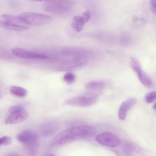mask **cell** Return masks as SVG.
<instances>
[{
    "instance_id": "cell-12",
    "label": "cell",
    "mask_w": 156,
    "mask_h": 156,
    "mask_svg": "<svg viewBox=\"0 0 156 156\" xmlns=\"http://www.w3.org/2000/svg\"><path fill=\"white\" fill-rule=\"evenodd\" d=\"M28 115V112L24 110L11 114L6 119L5 123L6 124H11L20 123L25 120Z\"/></svg>"
},
{
    "instance_id": "cell-9",
    "label": "cell",
    "mask_w": 156,
    "mask_h": 156,
    "mask_svg": "<svg viewBox=\"0 0 156 156\" xmlns=\"http://www.w3.org/2000/svg\"><path fill=\"white\" fill-rule=\"evenodd\" d=\"M11 52L16 56L25 59H46L48 58L47 55L44 54L31 51L20 48H13L12 49Z\"/></svg>"
},
{
    "instance_id": "cell-1",
    "label": "cell",
    "mask_w": 156,
    "mask_h": 156,
    "mask_svg": "<svg viewBox=\"0 0 156 156\" xmlns=\"http://www.w3.org/2000/svg\"><path fill=\"white\" fill-rule=\"evenodd\" d=\"M96 132L95 129L89 126L74 127L64 130L53 139L51 145L53 147L63 146L77 140L93 136Z\"/></svg>"
},
{
    "instance_id": "cell-3",
    "label": "cell",
    "mask_w": 156,
    "mask_h": 156,
    "mask_svg": "<svg viewBox=\"0 0 156 156\" xmlns=\"http://www.w3.org/2000/svg\"><path fill=\"white\" fill-rule=\"evenodd\" d=\"M18 16L22 21L29 26L44 25L52 20V18L50 16L35 12H23Z\"/></svg>"
},
{
    "instance_id": "cell-2",
    "label": "cell",
    "mask_w": 156,
    "mask_h": 156,
    "mask_svg": "<svg viewBox=\"0 0 156 156\" xmlns=\"http://www.w3.org/2000/svg\"><path fill=\"white\" fill-rule=\"evenodd\" d=\"M0 27L9 30L22 31L28 29L30 27L22 21L18 16L3 14L0 15Z\"/></svg>"
},
{
    "instance_id": "cell-6",
    "label": "cell",
    "mask_w": 156,
    "mask_h": 156,
    "mask_svg": "<svg viewBox=\"0 0 156 156\" xmlns=\"http://www.w3.org/2000/svg\"><path fill=\"white\" fill-rule=\"evenodd\" d=\"M17 139L20 142L30 147L34 152L37 150L39 145L38 135L33 130H25L22 131L17 136Z\"/></svg>"
},
{
    "instance_id": "cell-11",
    "label": "cell",
    "mask_w": 156,
    "mask_h": 156,
    "mask_svg": "<svg viewBox=\"0 0 156 156\" xmlns=\"http://www.w3.org/2000/svg\"><path fill=\"white\" fill-rule=\"evenodd\" d=\"M136 100L134 98H129L123 102L118 111V116L121 120H124L128 111L134 105Z\"/></svg>"
},
{
    "instance_id": "cell-20",
    "label": "cell",
    "mask_w": 156,
    "mask_h": 156,
    "mask_svg": "<svg viewBox=\"0 0 156 156\" xmlns=\"http://www.w3.org/2000/svg\"><path fill=\"white\" fill-rule=\"evenodd\" d=\"M24 110L23 108L20 105H14L11 107L9 109V112L11 114Z\"/></svg>"
},
{
    "instance_id": "cell-13",
    "label": "cell",
    "mask_w": 156,
    "mask_h": 156,
    "mask_svg": "<svg viewBox=\"0 0 156 156\" xmlns=\"http://www.w3.org/2000/svg\"><path fill=\"white\" fill-rule=\"evenodd\" d=\"M104 83L100 81H94L88 82L85 85V87L87 90L96 91H100L104 88Z\"/></svg>"
},
{
    "instance_id": "cell-15",
    "label": "cell",
    "mask_w": 156,
    "mask_h": 156,
    "mask_svg": "<svg viewBox=\"0 0 156 156\" xmlns=\"http://www.w3.org/2000/svg\"><path fill=\"white\" fill-rule=\"evenodd\" d=\"M121 149L123 154L130 155L135 151L136 147L133 144L128 142L124 144Z\"/></svg>"
},
{
    "instance_id": "cell-23",
    "label": "cell",
    "mask_w": 156,
    "mask_h": 156,
    "mask_svg": "<svg viewBox=\"0 0 156 156\" xmlns=\"http://www.w3.org/2000/svg\"><path fill=\"white\" fill-rule=\"evenodd\" d=\"M7 136H5L0 138V146L2 145H4Z\"/></svg>"
},
{
    "instance_id": "cell-19",
    "label": "cell",
    "mask_w": 156,
    "mask_h": 156,
    "mask_svg": "<svg viewBox=\"0 0 156 156\" xmlns=\"http://www.w3.org/2000/svg\"><path fill=\"white\" fill-rule=\"evenodd\" d=\"M156 98V93L155 91H152L147 94L145 97V101L148 103L153 102Z\"/></svg>"
},
{
    "instance_id": "cell-4",
    "label": "cell",
    "mask_w": 156,
    "mask_h": 156,
    "mask_svg": "<svg viewBox=\"0 0 156 156\" xmlns=\"http://www.w3.org/2000/svg\"><path fill=\"white\" fill-rule=\"evenodd\" d=\"M73 6V3L69 0H53L45 2L43 8L47 12L64 14L70 11Z\"/></svg>"
},
{
    "instance_id": "cell-10",
    "label": "cell",
    "mask_w": 156,
    "mask_h": 156,
    "mask_svg": "<svg viewBox=\"0 0 156 156\" xmlns=\"http://www.w3.org/2000/svg\"><path fill=\"white\" fill-rule=\"evenodd\" d=\"M91 14L90 12L87 11L84 12L81 16H76L73 19L71 25L73 29L77 32L82 30L85 23L90 19Z\"/></svg>"
},
{
    "instance_id": "cell-7",
    "label": "cell",
    "mask_w": 156,
    "mask_h": 156,
    "mask_svg": "<svg viewBox=\"0 0 156 156\" xmlns=\"http://www.w3.org/2000/svg\"><path fill=\"white\" fill-rule=\"evenodd\" d=\"M96 141L102 145L111 147L120 146L122 141L119 137L110 132H104L97 135L95 137Z\"/></svg>"
},
{
    "instance_id": "cell-5",
    "label": "cell",
    "mask_w": 156,
    "mask_h": 156,
    "mask_svg": "<svg viewBox=\"0 0 156 156\" xmlns=\"http://www.w3.org/2000/svg\"><path fill=\"white\" fill-rule=\"evenodd\" d=\"M98 100L97 94L89 93L85 95L68 99L64 103L66 105L80 107H87L96 103Z\"/></svg>"
},
{
    "instance_id": "cell-24",
    "label": "cell",
    "mask_w": 156,
    "mask_h": 156,
    "mask_svg": "<svg viewBox=\"0 0 156 156\" xmlns=\"http://www.w3.org/2000/svg\"><path fill=\"white\" fill-rule=\"evenodd\" d=\"M29 1L31 2H40L42 1H44L45 2H47L50 1H51L53 0H29Z\"/></svg>"
},
{
    "instance_id": "cell-16",
    "label": "cell",
    "mask_w": 156,
    "mask_h": 156,
    "mask_svg": "<svg viewBox=\"0 0 156 156\" xmlns=\"http://www.w3.org/2000/svg\"><path fill=\"white\" fill-rule=\"evenodd\" d=\"M55 124L49 123L45 125L42 127L41 132L42 134L44 136L50 135L53 134L56 129Z\"/></svg>"
},
{
    "instance_id": "cell-25",
    "label": "cell",
    "mask_w": 156,
    "mask_h": 156,
    "mask_svg": "<svg viewBox=\"0 0 156 156\" xmlns=\"http://www.w3.org/2000/svg\"><path fill=\"white\" fill-rule=\"evenodd\" d=\"M155 103L154 104V106H153V107H154V109H155V108H156V107H155Z\"/></svg>"
},
{
    "instance_id": "cell-22",
    "label": "cell",
    "mask_w": 156,
    "mask_h": 156,
    "mask_svg": "<svg viewBox=\"0 0 156 156\" xmlns=\"http://www.w3.org/2000/svg\"><path fill=\"white\" fill-rule=\"evenodd\" d=\"M12 140L10 136H7L4 144V145L7 146L9 144L11 143Z\"/></svg>"
},
{
    "instance_id": "cell-14",
    "label": "cell",
    "mask_w": 156,
    "mask_h": 156,
    "mask_svg": "<svg viewBox=\"0 0 156 156\" xmlns=\"http://www.w3.org/2000/svg\"><path fill=\"white\" fill-rule=\"evenodd\" d=\"M10 92L12 94L19 97H25L27 94V92L24 88L17 86H13L9 88Z\"/></svg>"
},
{
    "instance_id": "cell-8",
    "label": "cell",
    "mask_w": 156,
    "mask_h": 156,
    "mask_svg": "<svg viewBox=\"0 0 156 156\" xmlns=\"http://www.w3.org/2000/svg\"><path fill=\"white\" fill-rule=\"evenodd\" d=\"M132 69L137 74L138 78L141 83L145 87L149 88L152 85L151 78L142 70L140 64L136 58L132 57L130 59Z\"/></svg>"
},
{
    "instance_id": "cell-18",
    "label": "cell",
    "mask_w": 156,
    "mask_h": 156,
    "mask_svg": "<svg viewBox=\"0 0 156 156\" xmlns=\"http://www.w3.org/2000/svg\"><path fill=\"white\" fill-rule=\"evenodd\" d=\"M76 77L75 75L71 72H68L65 73L63 77V80L67 83L71 84L75 80Z\"/></svg>"
},
{
    "instance_id": "cell-21",
    "label": "cell",
    "mask_w": 156,
    "mask_h": 156,
    "mask_svg": "<svg viewBox=\"0 0 156 156\" xmlns=\"http://www.w3.org/2000/svg\"><path fill=\"white\" fill-rule=\"evenodd\" d=\"M150 7L152 12L154 14L156 13V0H151L150 2Z\"/></svg>"
},
{
    "instance_id": "cell-17",
    "label": "cell",
    "mask_w": 156,
    "mask_h": 156,
    "mask_svg": "<svg viewBox=\"0 0 156 156\" xmlns=\"http://www.w3.org/2000/svg\"><path fill=\"white\" fill-rule=\"evenodd\" d=\"M12 57L11 54L8 51L0 47V59H9Z\"/></svg>"
}]
</instances>
